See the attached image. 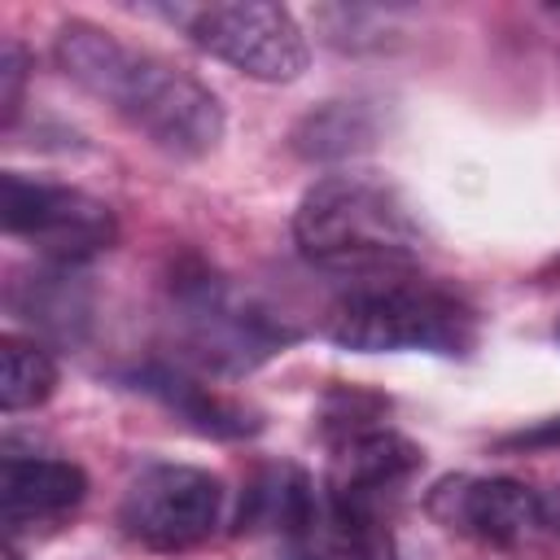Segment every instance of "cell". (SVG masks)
I'll list each match as a JSON object with an SVG mask.
<instances>
[{
	"label": "cell",
	"mask_w": 560,
	"mask_h": 560,
	"mask_svg": "<svg viewBox=\"0 0 560 560\" xmlns=\"http://www.w3.org/2000/svg\"><path fill=\"white\" fill-rule=\"evenodd\" d=\"M0 223L9 236L31 241L44 262L61 267H79L118 241V219L101 197L22 171L0 179Z\"/></svg>",
	"instance_id": "5"
},
{
	"label": "cell",
	"mask_w": 560,
	"mask_h": 560,
	"mask_svg": "<svg viewBox=\"0 0 560 560\" xmlns=\"http://www.w3.org/2000/svg\"><path fill=\"white\" fill-rule=\"evenodd\" d=\"M429 512L477 542L512 547L542 529V494L516 477H459L429 494Z\"/></svg>",
	"instance_id": "8"
},
{
	"label": "cell",
	"mask_w": 560,
	"mask_h": 560,
	"mask_svg": "<svg viewBox=\"0 0 560 560\" xmlns=\"http://www.w3.org/2000/svg\"><path fill=\"white\" fill-rule=\"evenodd\" d=\"M197 48L236 66L262 83H289L306 70V35L284 4L271 0H223L197 9H171Z\"/></svg>",
	"instance_id": "6"
},
{
	"label": "cell",
	"mask_w": 560,
	"mask_h": 560,
	"mask_svg": "<svg viewBox=\"0 0 560 560\" xmlns=\"http://www.w3.org/2000/svg\"><path fill=\"white\" fill-rule=\"evenodd\" d=\"M293 241L306 262L350 284L407 276L420 258V228L402 197L372 175H324L293 214Z\"/></svg>",
	"instance_id": "2"
},
{
	"label": "cell",
	"mask_w": 560,
	"mask_h": 560,
	"mask_svg": "<svg viewBox=\"0 0 560 560\" xmlns=\"http://www.w3.org/2000/svg\"><path fill=\"white\" fill-rule=\"evenodd\" d=\"M324 337L354 354H398V350H429V354H464L477 341V315L446 289L385 276L368 284H350L328 319Z\"/></svg>",
	"instance_id": "3"
},
{
	"label": "cell",
	"mask_w": 560,
	"mask_h": 560,
	"mask_svg": "<svg viewBox=\"0 0 560 560\" xmlns=\"http://www.w3.org/2000/svg\"><path fill=\"white\" fill-rule=\"evenodd\" d=\"M9 311L22 324H31L39 337L79 341L92 319V293H88L79 267L48 262L35 276L9 284Z\"/></svg>",
	"instance_id": "12"
},
{
	"label": "cell",
	"mask_w": 560,
	"mask_h": 560,
	"mask_svg": "<svg viewBox=\"0 0 560 560\" xmlns=\"http://www.w3.org/2000/svg\"><path fill=\"white\" fill-rule=\"evenodd\" d=\"M57 66L149 144L171 158H206L223 140L219 96L184 66L118 39L96 22H66L57 31Z\"/></svg>",
	"instance_id": "1"
},
{
	"label": "cell",
	"mask_w": 560,
	"mask_h": 560,
	"mask_svg": "<svg viewBox=\"0 0 560 560\" xmlns=\"http://www.w3.org/2000/svg\"><path fill=\"white\" fill-rule=\"evenodd\" d=\"M293 560H394V534L381 512L350 508L315 486L311 508L289 534Z\"/></svg>",
	"instance_id": "10"
},
{
	"label": "cell",
	"mask_w": 560,
	"mask_h": 560,
	"mask_svg": "<svg viewBox=\"0 0 560 560\" xmlns=\"http://www.w3.org/2000/svg\"><path fill=\"white\" fill-rule=\"evenodd\" d=\"M136 385L149 389L153 398H162L175 416L192 420L201 433L232 438V433H249V429H254V420H249L236 402L210 394L206 385H197L192 376H184V372L171 368V363H149V368H140V372H136Z\"/></svg>",
	"instance_id": "13"
},
{
	"label": "cell",
	"mask_w": 560,
	"mask_h": 560,
	"mask_svg": "<svg viewBox=\"0 0 560 560\" xmlns=\"http://www.w3.org/2000/svg\"><path fill=\"white\" fill-rule=\"evenodd\" d=\"M57 385V363L35 337H4L0 341V407L26 411L39 407Z\"/></svg>",
	"instance_id": "14"
},
{
	"label": "cell",
	"mask_w": 560,
	"mask_h": 560,
	"mask_svg": "<svg viewBox=\"0 0 560 560\" xmlns=\"http://www.w3.org/2000/svg\"><path fill=\"white\" fill-rule=\"evenodd\" d=\"M22 83H26V52L18 39H4L0 44V118H4V127L18 118Z\"/></svg>",
	"instance_id": "16"
},
{
	"label": "cell",
	"mask_w": 560,
	"mask_h": 560,
	"mask_svg": "<svg viewBox=\"0 0 560 560\" xmlns=\"http://www.w3.org/2000/svg\"><path fill=\"white\" fill-rule=\"evenodd\" d=\"M416 468H420V446L394 433L389 424H341L324 490L350 508L381 512L385 494H394Z\"/></svg>",
	"instance_id": "9"
},
{
	"label": "cell",
	"mask_w": 560,
	"mask_h": 560,
	"mask_svg": "<svg viewBox=\"0 0 560 560\" xmlns=\"http://www.w3.org/2000/svg\"><path fill=\"white\" fill-rule=\"evenodd\" d=\"M556 442H560V416L547 420V424H538V429H529V433H516L512 438V446H556Z\"/></svg>",
	"instance_id": "17"
},
{
	"label": "cell",
	"mask_w": 560,
	"mask_h": 560,
	"mask_svg": "<svg viewBox=\"0 0 560 560\" xmlns=\"http://www.w3.org/2000/svg\"><path fill=\"white\" fill-rule=\"evenodd\" d=\"M171 324L184 354L214 372H249L289 346V328L223 276L197 267L171 280Z\"/></svg>",
	"instance_id": "4"
},
{
	"label": "cell",
	"mask_w": 560,
	"mask_h": 560,
	"mask_svg": "<svg viewBox=\"0 0 560 560\" xmlns=\"http://www.w3.org/2000/svg\"><path fill=\"white\" fill-rule=\"evenodd\" d=\"M83 494H88V477L70 459L9 451L0 464V516L9 529L31 521H57L70 508H79Z\"/></svg>",
	"instance_id": "11"
},
{
	"label": "cell",
	"mask_w": 560,
	"mask_h": 560,
	"mask_svg": "<svg viewBox=\"0 0 560 560\" xmlns=\"http://www.w3.org/2000/svg\"><path fill=\"white\" fill-rule=\"evenodd\" d=\"M368 140H372V122L363 105H350V101H332L319 114H306L293 131V149L302 158H346Z\"/></svg>",
	"instance_id": "15"
},
{
	"label": "cell",
	"mask_w": 560,
	"mask_h": 560,
	"mask_svg": "<svg viewBox=\"0 0 560 560\" xmlns=\"http://www.w3.org/2000/svg\"><path fill=\"white\" fill-rule=\"evenodd\" d=\"M556 332H560V328H556Z\"/></svg>",
	"instance_id": "19"
},
{
	"label": "cell",
	"mask_w": 560,
	"mask_h": 560,
	"mask_svg": "<svg viewBox=\"0 0 560 560\" xmlns=\"http://www.w3.org/2000/svg\"><path fill=\"white\" fill-rule=\"evenodd\" d=\"M223 516V486L192 464H153L144 468L118 508L127 538L153 551H184L214 534Z\"/></svg>",
	"instance_id": "7"
},
{
	"label": "cell",
	"mask_w": 560,
	"mask_h": 560,
	"mask_svg": "<svg viewBox=\"0 0 560 560\" xmlns=\"http://www.w3.org/2000/svg\"><path fill=\"white\" fill-rule=\"evenodd\" d=\"M542 529H551V534H560V490H551V494H542Z\"/></svg>",
	"instance_id": "18"
}]
</instances>
